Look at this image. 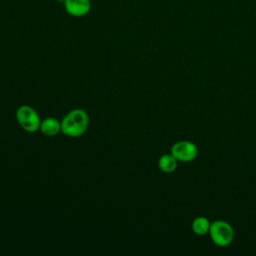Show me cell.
Wrapping results in <instances>:
<instances>
[{"label":"cell","mask_w":256,"mask_h":256,"mask_svg":"<svg viewBox=\"0 0 256 256\" xmlns=\"http://www.w3.org/2000/svg\"><path fill=\"white\" fill-rule=\"evenodd\" d=\"M178 161L172 154H164L158 160V167L164 173H172L176 170Z\"/></svg>","instance_id":"obj_7"},{"label":"cell","mask_w":256,"mask_h":256,"mask_svg":"<svg viewBox=\"0 0 256 256\" xmlns=\"http://www.w3.org/2000/svg\"><path fill=\"white\" fill-rule=\"evenodd\" d=\"M89 125V117L86 111L74 109L68 112L61 121V131L69 137H79L84 134Z\"/></svg>","instance_id":"obj_1"},{"label":"cell","mask_w":256,"mask_h":256,"mask_svg":"<svg viewBox=\"0 0 256 256\" xmlns=\"http://www.w3.org/2000/svg\"><path fill=\"white\" fill-rule=\"evenodd\" d=\"M16 119L19 125L27 132L32 133L40 129V117L37 112L28 105H22L17 109Z\"/></svg>","instance_id":"obj_3"},{"label":"cell","mask_w":256,"mask_h":256,"mask_svg":"<svg viewBox=\"0 0 256 256\" xmlns=\"http://www.w3.org/2000/svg\"><path fill=\"white\" fill-rule=\"evenodd\" d=\"M209 235L215 245L226 247L230 245L234 239V229L227 221L216 220L211 222Z\"/></svg>","instance_id":"obj_2"},{"label":"cell","mask_w":256,"mask_h":256,"mask_svg":"<svg viewBox=\"0 0 256 256\" xmlns=\"http://www.w3.org/2000/svg\"><path fill=\"white\" fill-rule=\"evenodd\" d=\"M40 130L44 135L52 137L57 135L61 131V123L56 118L48 117L41 121Z\"/></svg>","instance_id":"obj_6"},{"label":"cell","mask_w":256,"mask_h":256,"mask_svg":"<svg viewBox=\"0 0 256 256\" xmlns=\"http://www.w3.org/2000/svg\"><path fill=\"white\" fill-rule=\"evenodd\" d=\"M58 1H60V2H62V1H64V2H65V1H66V0H58Z\"/></svg>","instance_id":"obj_9"},{"label":"cell","mask_w":256,"mask_h":256,"mask_svg":"<svg viewBox=\"0 0 256 256\" xmlns=\"http://www.w3.org/2000/svg\"><path fill=\"white\" fill-rule=\"evenodd\" d=\"M64 5L67 13L75 17L85 16L91 9L90 0H66Z\"/></svg>","instance_id":"obj_5"},{"label":"cell","mask_w":256,"mask_h":256,"mask_svg":"<svg viewBox=\"0 0 256 256\" xmlns=\"http://www.w3.org/2000/svg\"><path fill=\"white\" fill-rule=\"evenodd\" d=\"M211 222L204 216L196 217L192 222V231L199 236H204L209 233Z\"/></svg>","instance_id":"obj_8"},{"label":"cell","mask_w":256,"mask_h":256,"mask_svg":"<svg viewBox=\"0 0 256 256\" xmlns=\"http://www.w3.org/2000/svg\"><path fill=\"white\" fill-rule=\"evenodd\" d=\"M171 154L178 162H192L198 156V147L191 141L181 140L172 145Z\"/></svg>","instance_id":"obj_4"}]
</instances>
